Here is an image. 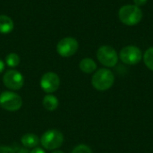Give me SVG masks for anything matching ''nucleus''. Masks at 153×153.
Listing matches in <instances>:
<instances>
[{
    "label": "nucleus",
    "instance_id": "6",
    "mask_svg": "<svg viewBox=\"0 0 153 153\" xmlns=\"http://www.w3.org/2000/svg\"><path fill=\"white\" fill-rule=\"evenodd\" d=\"M119 57L124 64L134 65H137L143 57L141 49L136 46H127L121 49Z\"/></svg>",
    "mask_w": 153,
    "mask_h": 153
},
{
    "label": "nucleus",
    "instance_id": "15",
    "mask_svg": "<svg viewBox=\"0 0 153 153\" xmlns=\"http://www.w3.org/2000/svg\"><path fill=\"white\" fill-rule=\"evenodd\" d=\"M143 61L145 65L150 70L153 71V47L146 50L143 56Z\"/></svg>",
    "mask_w": 153,
    "mask_h": 153
},
{
    "label": "nucleus",
    "instance_id": "16",
    "mask_svg": "<svg viewBox=\"0 0 153 153\" xmlns=\"http://www.w3.org/2000/svg\"><path fill=\"white\" fill-rule=\"evenodd\" d=\"M71 153H92L91 148L85 144H80L76 146Z\"/></svg>",
    "mask_w": 153,
    "mask_h": 153
},
{
    "label": "nucleus",
    "instance_id": "19",
    "mask_svg": "<svg viewBox=\"0 0 153 153\" xmlns=\"http://www.w3.org/2000/svg\"><path fill=\"white\" fill-rule=\"evenodd\" d=\"M30 153H46L41 148H38V147H36V148H34L31 152Z\"/></svg>",
    "mask_w": 153,
    "mask_h": 153
},
{
    "label": "nucleus",
    "instance_id": "14",
    "mask_svg": "<svg viewBox=\"0 0 153 153\" xmlns=\"http://www.w3.org/2000/svg\"><path fill=\"white\" fill-rule=\"evenodd\" d=\"M5 63L10 67H16L20 64V57L15 53H10L5 57Z\"/></svg>",
    "mask_w": 153,
    "mask_h": 153
},
{
    "label": "nucleus",
    "instance_id": "11",
    "mask_svg": "<svg viewBox=\"0 0 153 153\" xmlns=\"http://www.w3.org/2000/svg\"><path fill=\"white\" fill-rule=\"evenodd\" d=\"M21 142L22 143V145L26 148H36L39 143H40V140L39 139V137L36 134H24L22 139Z\"/></svg>",
    "mask_w": 153,
    "mask_h": 153
},
{
    "label": "nucleus",
    "instance_id": "20",
    "mask_svg": "<svg viewBox=\"0 0 153 153\" xmlns=\"http://www.w3.org/2000/svg\"><path fill=\"white\" fill-rule=\"evenodd\" d=\"M4 70V63L0 59V74Z\"/></svg>",
    "mask_w": 153,
    "mask_h": 153
},
{
    "label": "nucleus",
    "instance_id": "22",
    "mask_svg": "<svg viewBox=\"0 0 153 153\" xmlns=\"http://www.w3.org/2000/svg\"><path fill=\"white\" fill-rule=\"evenodd\" d=\"M0 108H1V107H0Z\"/></svg>",
    "mask_w": 153,
    "mask_h": 153
},
{
    "label": "nucleus",
    "instance_id": "17",
    "mask_svg": "<svg viewBox=\"0 0 153 153\" xmlns=\"http://www.w3.org/2000/svg\"><path fill=\"white\" fill-rule=\"evenodd\" d=\"M0 153H14V151L10 147L1 145L0 146Z\"/></svg>",
    "mask_w": 153,
    "mask_h": 153
},
{
    "label": "nucleus",
    "instance_id": "1",
    "mask_svg": "<svg viewBox=\"0 0 153 153\" xmlns=\"http://www.w3.org/2000/svg\"><path fill=\"white\" fill-rule=\"evenodd\" d=\"M118 17L124 24L134 26L141 22L143 18V12L140 7L134 4H126L120 8Z\"/></svg>",
    "mask_w": 153,
    "mask_h": 153
},
{
    "label": "nucleus",
    "instance_id": "8",
    "mask_svg": "<svg viewBox=\"0 0 153 153\" xmlns=\"http://www.w3.org/2000/svg\"><path fill=\"white\" fill-rule=\"evenodd\" d=\"M3 82L6 88L13 91H18L22 88L24 78L20 72L16 70H9L4 74Z\"/></svg>",
    "mask_w": 153,
    "mask_h": 153
},
{
    "label": "nucleus",
    "instance_id": "7",
    "mask_svg": "<svg viewBox=\"0 0 153 153\" xmlns=\"http://www.w3.org/2000/svg\"><path fill=\"white\" fill-rule=\"evenodd\" d=\"M79 48L78 41L72 37H66L62 39L57 46H56V51L57 53L63 56V57H69L74 56Z\"/></svg>",
    "mask_w": 153,
    "mask_h": 153
},
{
    "label": "nucleus",
    "instance_id": "5",
    "mask_svg": "<svg viewBox=\"0 0 153 153\" xmlns=\"http://www.w3.org/2000/svg\"><path fill=\"white\" fill-rule=\"evenodd\" d=\"M97 58L106 67H114L118 61V56L114 48L102 46L97 51Z\"/></svg>",
    "mask_w": 153,
    "mask_h": 153
},
{
    "label": "nucleus",
    "instance_id": "18",
    "mask_svg": "<svg viewBox=\"0 0 153 153\" xmlns=\"http://www.w3.org/2000/svg\"><path fill=\"white\" fill-rule=\"evenodd\" d=\"M147 1H148V0H134V5H136V6H138V7L143 5V4H145L147 3Z\"/></svg>",
    "mask_w": 153,
    "mask_h": 153
},
{
    "label": "nucleus",
    "instance_id": "9",
    "mask_svg": "<svg viewBox=\"0 0 153 153\" xmlns=\"http://www.w3.org/2000/svg\"><path fill=\"white\" fill-rule=\"evenodd\" d=\"M59 76L53 72H48L44 74L40 79V87L47 93L55 92L59 88Z\"/></svg>",
    "mask_w": 153,
    "mask_h": 153
},
{
    "label": "nucleus",
    "instance_id": "21",
    "mask_svg": "<svg viewBox=\"0 0 153 153\" xmlns=\"http://www.w3.org/2000/svg\"><path fill=\"white\" fill-rule=\"evenodd\" d=\"M52 153H65V152H63L62 151H55V152H53Z\"/></svg>",
    "mask_w": 153,
    "mask_h": 153
},
{
    "label": "nucleus",
    "instance_id": "2",
    "mask_svg": "<svg viewBox=\"0 0 153 153\" xmlns=\"http://www.w3.org/2000/svg\"><path fill=\"white\" fill-rule=\"evenodd\" d=\"M115 82L114 74L107 68H101L98 70L91 78V84L97 90L100 91H107L112 87Z\"/></svg>",
    "mask_w": 153,
    "mask_h": 153
},
{
    "label": "nucleus",
    "instance_id": "12",
    "mask_svg": "<svg viewBox=\"0 0 153 153\" xmlns=\"http://www.w3.org/2000/svg\"><path fill=\"white\" fill-rule=\"evenodd\" d=\"M58 100L56 96L54 95H51V94H48L46 95L44 98H43V100H42V104H43V107L48 110V111H54L56 109V108L58 107Z\"/></svg>",
    "mask_w": 153,
    "mask_h": 153
},
{
    "label": "nucleus",
    "instance_id": "13",
    "mask_svg": "<svg viewBox=\"0 0 153 153\" xmlns=\"http://www.w3.org/2000/svg\"><path fill=\"white\" fill-rule=\"evenodd\" d=\"M80 69L85 74H91L97 69V65L91 58H83L79 65Z\"/></svg>",
    "mask_w": 153,
    "mask_h": 153
},
{
    "label": "nucleus",
    "instance_id": "10",
    "mask_svg": "<svg viewBox=\"0 0 153 153\" xmlns=\"http://www.w3.org/2000/svg\"><path fill=\"white\" fill-rule=\"evenodd\" d=\"M14 24L13 20L7 15H0V33L7 34L13 30Z\"/></svg>",
    "mask_w": 153,
    "mask_h": 153
},
{
    "label": "nucleus",
    "instance_id": "3",
    "mask_svg": "<svg viewBox=\"0 0 153 153\" xmlns=\"http://www.w3.org/2000/svg\"><path fill=\"white\" fill-rule=\"evenodd\" d=\"M39 140L43 148L48 151H53L62 146L64 143V135L60 131L52 129L45 132Z\"/></svg>",
    "mask_w": 153,
    "mask_h": 153
},
{
    "label": "nucleus",
    "instance_id": "4",
    "mask_svg": "<svg viewBox=\"0 0 153 153\" xmlns=\"http://www.w3.org/2000/svg\"><path fill=\"white\" fill-rule=\"evenodd\" d=\"M22 106V98L15 92L4 91L0 94V107L7 111H17Z\"/></svg>",
    "mask_w": 153,
    "mask_h": 153
}]
</instances>
